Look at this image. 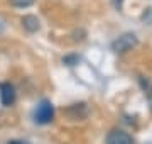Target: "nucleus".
<instances>
[{"label": "nucleus", "mask_w": 152, "mask_h": 144, "mask_svg": "<svg viewBox=\"0 0 152 144\" xmlns=\"http://www.w3.org/2000/svg\"><path fill=\"white\" fill-rule=\"evenodd\" d=\"M53 119H54V107L49 100H42L34 112V120L44 126V124H49Z\"/></svg>", "instance_id": "f257e3e1"}, {"label": "nucleus", "mask_w": 152, "mask_h": 144, "mask_svg": "<svg viewBox=\"0 0 152 144\" xmlns=\"http://www.w3.org/2000/svg\"><path fill=\"white\" fill-rule=\"evenodd\" d=\"M137 46V37L135 34H122L120 37H117L112 43V49L115 51V53H127V51H130L132 48H135Z\"/></svg>", "instance_id": "f03ea898"}, {"label": "nucleus", "mask_w": 152, "mask_h": 144, "mask_svg": "<svg viewBox=\"0 0 152 144\" xmlns=\"http://www.w3.org/2000/svg\"><path fill=\"white\" fill-rule=\"evenodd\" d=\"M107 144H134V139L129 132L115 129L107 136Z\"/></svg>", "instance_id": "7ed1b4c3"}, {"label": "nucleus", "mask_w": 152, "mask_h": 144, "mask_svg": "<svg viewBox=\"0 0 152 144\" xmlns=\"http://www.w3.org/2000/svg\"><path fill=\"white\" fill-rule=\"evenodd\" d=\"M0 100L5 107L12 105L15 102V88L10 83H2L0 85Z\"/></svg>", "instance_id": "20e7f679"}, {"label": "nucleus", "mask_w": 152, "mask_h": 144, "mask_svg": "<svg viewBox=\"0 0 152 144\" xmlns=\"http://www.w3.org/2000/svg\"><path fill=\"white\" fill-rule=\"evenodd\" d=\"M22 26L29 32H36V31H39V19L36 15H24L22 17Z\"/></svg>", "instance_id": "39448f33"}, {"label": "nucleus", "mask_w": 152, "mask_h": 144, "mask_svg": "<svg viewBox=\"0 0 152 144\" xmlns=\"http://www.w3.org/2000/svg\"><path fill=\"white\" fill-rule=\"evenodd\" d=\"M12 2V5H15V7H29V5H32L36 0H10Z\"/></svg>", "instance_id": "423d86ee"}, {"label": "nucleus", "mask_w": 152, "mask_h": 144, "mask_svg": "<svg viewBox=\"0 0 152 144\" xmlns=\"http://www.w3.org/2000/svg\"><path fill=\"white\" fill-rule=\"evenodd\" d=\"M140 82H142V78H140ZM142 87H144V90H145V93H147V97H149V102H151V105H152V85L149 83L145 80V83L142 82Z\"/></svg>", "instance_id": "0eeeda50"}, {"label": "nucleus", "mask_w": 152, "mask_h": 144, "mask_svg": "<svg viewBox=\"0 0 152 144\" xmlns=\"http://www.w3.org/2000/svg\"><path fill=\"white\" fill-rule=\"evenodd\" d=\"M9 144H27V143H24V141H10Z\"/></svg>", "instance_id": "6e6552de"}]
</instances>
